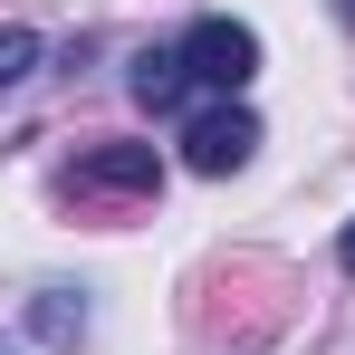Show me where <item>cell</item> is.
<instances>
[{"label": "cell", "mask_w": 355, "mask_h": 355, "mask_svg": "<svg viewBox=\"0 0 355 355\" xmlns=\"http://www.w3.org/2000/svg\"><path fill=\"white\" fill-rule=\"evenodd\" d=\"M288 317H297V279L279 259H259V250H231V259H211L192 279V336L211 355H259Z\"/></svg>", "instance_id": "6da1fadb"}, {"label": "cell", "mask_w": 355, "mask_h": 355, "mask_svg": "<svg viewBox=\"0 0 355 355\" xmlns=\"http://www.w3.org/2000/svg\"><path fill=\"white\" fill-rule=\"evenodd\" d=\"M164 192V154L154 144H87L67 164V202L77 211H144Z\"/></svg>", "instance_id": "7a4b0ae2"}, {"label": "cell", "mask_w": 355, "mask_h": 355, "mask_svg": "<svg viewBox=\"0 0 355 355\" xmlns=\"http://www.w3.org/2000/svg\"><path fill=\"white\" fill-rule=\"evenodd\" d=\"M182 77L211 87V96H240V87L259 77V39H250L240 19H192V29H182Z\"/></svg>", "instance_id": "3957f363"}, {"label": "cell", "mask_w": 355, "mask_h": 355, "mask_svg": "<svg viewBox=\"0 0 355 355\" xmlns=\"http://www.w3.org/2000/svg\"><path fill=\"white\" fill-rule=\"evenodd\" d=\"M250 154H259V116H250V106H202V116L182 125V164H192V173H240V164H250Z\"/></svg>", "instance_id": "277c9868"}, {"label": "cell", "mask_w": 355, "mask_h": 355, "mask_svg": "<svg viewBox=\"0 0 355 355\" xmlns=\"http://www.w3.org/2000/svg\"><path fill=\"white\" fill-rule=\"evenodd\" d=\"M182 96H192L182 49H144V58H135V106H154V116H164V106H182Z\"/></svg>", "instance_id": "5b68a950"}, {"label": "cell", "mask_w": 355, "mask_h": 355, "mask_svg": "<svg viewBox=\"0 0 355 355\" xmlns=\"http://www.w3.org/2000/svg\"><path fill=\"white\" fill-rule=\"evenodd\" d=\"M29 336H87V297L39 288V297H29Z\"/></svg>", "instance_id": "8992f818"}, {"label": "cell", "mask_w": 355, "mask_h": 355, "mask_svg": "<svg viewBox=\"0 0 355 355\" xmlns=\"http://www.w3.org/2000/svg\"><path fill=\"white\" fill-rule=\"evenodd\" d=\"M39 67V29H0V87H19Z\"/></svg>", "instance_id": "52a82bcc"}, {"label": "cell", "mask_w": 355, "mask_h": 355, "mask_svg": "<svg viewBox=\"0 0 355 355\" xmlns=\"http://www.w3.org/2000/svg\"><path fill=\"white\" fill-rule=\"evenodd\" d=\"M336 259H346V279H355V221H346V240H336Z\"/></svg>", "instance_id": "ba28073f"}]
</instances>
